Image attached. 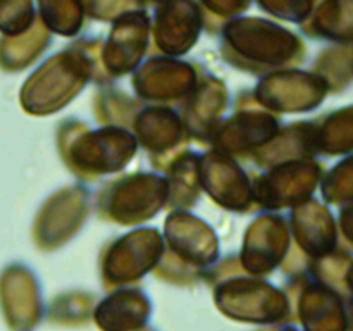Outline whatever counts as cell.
Listing matches in <instances>:
<instances>
[]
</instances>
